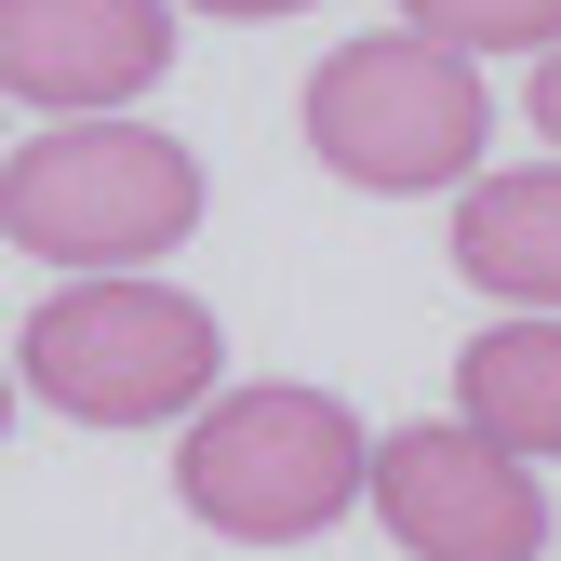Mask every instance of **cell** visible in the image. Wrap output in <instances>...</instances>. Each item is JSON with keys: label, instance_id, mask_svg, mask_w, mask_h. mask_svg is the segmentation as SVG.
<instances>
[{"label": "cell", "instance_id": "obj_1", "mask_svg": "<svg viewBox=\"0 0 561 561\" xmlns=\"http://www.w3.org/2000/svg\"><path fill=\"white\" fill-rule=\"evenodd\" d=\"M201 228V161L148 121H54L0 161V241L67 280H148Z\"/></svg>", "mask_w": 561, "mask_h": 561}, {"label": "cell", "instance_id": "obj_2", "mask_svg": "<svg viewBox=\"0 0 561 561\" xmlns=\"http://www.w3.org/2000/svg\"><path fill=\"white\" fill-rule=\"evenodd\" d=\"M174 495H187V522H215L241 548H295V535H321V522H347L375 495V442L334 388L254 375V388H215L187 414Z\"/></svg>", "mask_w": 561, "mask_h": 561}, {"label": "cell", "instance_id": "obj_3", "mask_svg": "<svg viewBox=\"0 0 561 561\" xmlns=\"http://www.w3.org/2000/svg\"><path fill=\"white\" fill-rule=\"evenodd\" d=\"M215 362L228 334L201 295H174V280H67V295L27 308L14 334V375L81 414V428H161V414H201L215 401Z\"/></svg>", "mask_w": 561, "mask_h": 561}, {"label": "cell", "instance_id": "obj_4", "mask_svg": "<svg viewBox=\"0 0 561 561\" xmlns=\"http://www.w3.org/2000/svg\"><path fill=\"white\" fill-rule=\"evenodd\" d=\"M481 134H495V107H481V67L414 41V27H375L321 54L308 81V148L321 174L375 187V201H414V187H481Z\"/></svg>", "mask_w": 561, "mask_h": 561}, {"label": "cell", "instance_id": "obj_5", "mask_svg": "<svg viewBox=\"0 0 561 561\" xmlns=\"http://www.w3.org/2000/svg\"><path fill=\"white\" fill-rule=\"evenodd\" d=\"M375 522L401 535V561H535L548 548V481L442 414V428L375 442Z\"/></svg>", "mask_w": 561, "mask_h": 561}, {"label": "cell", "instance_id": "obj_6", "mask_svg": "<svg viewBox=\"0 0 561 561\" xmlns=\"http://www.w3.org/2000/svg\"><path fill=\"white\" fill-rule=\"evenodd\" d=\"M174 67V0H0V94L54 121H121Z\"/></svg>", "mask_w": 561, "mask_h": 561}, {"label": "cell", "instance_id": "obj_7", "mask_svg": "<svg viewBox=\"0 0 561 561\" xmlns=\"http://www.w3.org/2000/svg\"><path fill=\"white\" fill-rule=\"evenodd\" d=\"M455 267L481 280V295H508L522 321H561V161L481 174L455 201Z\"/></svg>", "mask_w": 561, "mask_h": 561}, {"label": "cell", "instance_id": "obj_8", "mask_svg": "<svg viewBox=\"0 0 561 561\" xmlns=\"http://www.w3.org/2000/svg\"><path fill=\"white\" fill-rule=\"evenodd\" d=\"M455 428H481L495 455L548 468L561 455V321H495V334H468L455 347Z\"/></svg>", "mask_w": 561, "mask_h": 561}, {"label": "cell", "instance_id": "obj_9", "mask_svg": "<svg viewBox=\"0 0 561 561\" xmlns=\"http://www.w3.org/2000/svg\"><path fill=\"white\" fill-rule=\"evenodd\" d=\"M401 27L442 54H561V0H401Z\"/></svg>", "mask_w": 561, "mask_h": 561}, {"label": "cell", "instance_id": "obj_10", "mask_svg": "<svg viewBox=\"0 0 561 561\" xmlns=\"http://www.w3.org/2000/svg\"><path fill=\"white\" fill-rule=\"evenodd\" d=\"M535 134L561 148V54H535Z\"/></svg>", "mask_w": 561, "mask_h": 561}, {"label": "cell", "instance_id": "obj_11", "mask_svg": "<svg viewBox=\"0 0 561 561\" xmlns=\"http://www.w3.org/2000/svg\"><path fill=\"white\" fill-rule=\"evenodd\" d=\"M187 14H241L254 27V14H308V0H187Z\"/></svg>", "mask_w": 561, "mask_h": 561}, {"label": "cell", "instance_id": "obj_12", "mask_svg": "<svg viewBox=\"0 0 561 561\" xmlns=\"http://www.w3.org/2000/svg\"><path fill=\"white\" fill-rule=\"evenodd\" d=\"M0 428H14V375H0Z\"/></svg>", "mask_w": 561, "mask_h": 561}]
</instances>
